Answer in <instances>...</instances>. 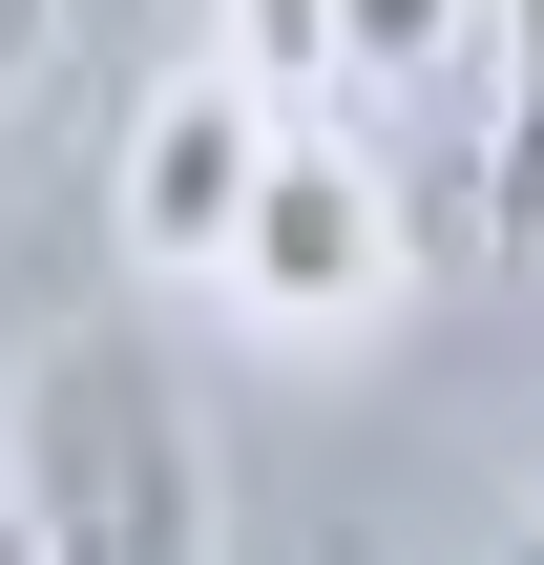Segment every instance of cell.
Instances as JSON below:
<instances>
[{"label": "cell", "instance_id": "obj_1", "mask_svg": "<svg viewBox=\"0 0 544 565\" xmlns=\"http://www.w3.org/2000/svg\"><path fill=\"white\" fill-rule=\"evenodd\" d=\"M0 503L42 565H210V440L147 335H63L0 398Z\"/></svg>", "mask_w": 544, "mask_h": 565}, {"label": "cell", "instance_id": "obj_2", "mask_svg": "<svg viewBox=\"0 0 544 565\" xmlns=\"http://www.w3.org/2000/svg\"><path fill=\"white\" fill-rule=\"evenodd\" d=\"M294 126H314V105H273L252 63L147 84V105H126V168H105L126 273H231V231H252V189H273V147H294Z\"/></svg>", "mask_w": 544, "mask_h": 565}, {"label": "cell", "instance_id": "obj_3", "mask_svg": "<svg viewBox=\"0 0 544 565\" xmlns=\"http://www.w3.org/2000/svg\"><path fill=\"white\" fill-rule=\"evenodd\" d=\"M210 294H231V315H273V335H356V315L398 294V189H377V147H356V126H294Z\"/></svg>", "mask_w": 544, "mask_h": 565}, {"label": "cell", "instance_id": "obj_4", "mask_svg": "<svg viewBox=\"0 0 544 565\" xmlns=\"http://www.w3.org/2000/svg\"><path fill=\"white\" fill-rule=\"evenodd\" d=\"M482 252L544 273V0L482 21Z\"/></svg>", "mask_w": 544, "mask_h": 565}, {"label": "cell", "instance_id": "obj_5", "mask_svg": "<svg viewBox=\"0 0 544 565\" xmlns=\"http://www.w3.org/2000/svg\"><path fill=\"white\" fill-rule=\"evenodd\" d=\"M482 21H503V0H335V63H314V126H335V105H377V84L419 105L440 63H482Z\"/></svg>", "mask_w": 544, "mask_h": 565}, {"label": "cell", "instance_id": "obj_6", "mask_svg": "<svg viewBox=\"0 0 544 565\" xmlns=\"http://www.w3.org/2000/svg\"><path fill=\"white\" fill-rule=\"evenodd\" d=\"M314 63H335V0H252V84L314 105Z\"/></svg>", "mask_w": 544, "mask_h": 565}, {"label": "cell", "instance_id": "obj_7", "mask_svg": "<svg viewBox=\"0 0 544 565\" xmlns=\"http://www.w3.org/2000/svg\"><path fill=\"white\" fill-rule=\"evenodd\" d=\"M42 63H63V0H0V105H21Z\"/></svg>", "mask_w": 544, "mask_h": 565}, {"label": "cell", "instance_id": "obj_8", "mask_svg": "<svg viewBox=\"0 0 544 565\" xmlns=\"http://www.w3.org/2000/svg\"><path fill=\"white\" fill-rule=\"evenodd\" d=\"M0 565H42V545H21V503H0Z\"/></svg>", "mask_w": 544, "mask_h": 565}]
</instances>
